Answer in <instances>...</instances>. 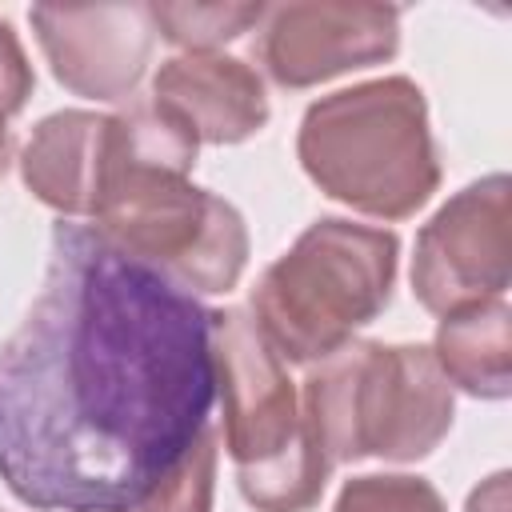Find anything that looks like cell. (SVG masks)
<instances>
[{
	"label": "cell",
	"mask_w": 512,
	"mask_h": 512,
	"mask_svg": "<svg viewBox=\"0 0 512 512\" xmlns=\"http://www.w3.org/2000/svg\"><path fill=\"white\" fill-rule=\"evenodd\" d=\"M28 24L56 84L108 104L136 92L160 40L148 4H36Z\"/></svg>",
	"instance_id": "9c48e42d"
},
{
	"label": "cell",
	"mask_w": 512,
	"mask_h": 512,
	"mask_svg": "<svg viewBox=\"0 0 512 512\" xmlns=\"http://www.w3.org/2000/svg\"><path fill=\"white\" fill-rule=\"evenodd\" d=\"M92 228L196 300L232 292L248 264L244 216L224 196L172 172L108 168Z\"/></svg>",
	"instance_id": "5b68a950"
},
{
	"label": "cell",
	"mask_w": 512,
	"mask_h": 512,
	"mask_svg": "<svg viewBox=\"0 0 512 512\" xmlns=\"http://www.w3.org/2000/svg\"><path fill=\"white\" fill-rule=\"evenodd\" d=\"M468 512H508V472H492L468 496Z\"/></svg>",
	"instance_id": "e0dca14e"
},
{
	"label": "cell",
	"mask_w": 512,
	"mask_h": 512,
	"mask_svg": "<svg viewBox=\"0 0 512 512\" xmlns=\"http://www.w3.org/2000/svg\"><path fill=\"white\" fill-rule=\"evenodd\" d=\"M396 264V232L324 216L260 272L248 312L284 364H316L388 308Z\"/></svg>",
	"instance_id": "3957f363"
},
{
	"label": "cell",
	"mask_w": 512,
	"mask_h": 512,
	"mask_svg": "<svg viewBox=\"0 0 512 512\" xmlns=\"http://www.w3.org/2000/svg\"><path fill=\"white\" fill-rule=\"evenodd\" d=\"M456 416L452 384L428 344L364 340L356 384V448L392 464H412L436 452Z\"/></svg>",
	"instance_id": "ba28073f"
},
{
	"label": "cell",
	"mask_w": 512,
	"mask_h": 512,
	"mask_svg": "<svg viewBox=\"0 0 512 512\" xmlns=\"http://www.w3.org/2000/svg\"><path fill=\"white\" fill-rule=\"evenodd\" d=\"M8 164H12V132H8V124L0 120V176L8 172Z\"/></svg>",
	"instance_id": "ac0fdd59"
},
{
	"label": "cell",
	"mask_w": 512,
	"mask_h": 512,
	"mask_svg": "<svg viewBox=\"0 0 512 512\" xmlns=\"http://www.w3.org/2000/svg\"><path fill=\"white\" fill-rule=\"evenodd\" d=\"M296 156L324 196L376 220H408L440 188L428 100L408 76H380L312 100Z\"/></svg>",
	"instance_id": "7a4b0ae2"
},
{
	"label": "cell",
	"mask_w": 512,
	"mask_h": 512,
	"mask_svg": "<svg viewBox=\"0 0 512 512\" xmlns=\"http://www.w3.org/2000/svg\"><path fill=\"white\" fill-rule=\"evenodd\" d=\"M508 176L492 172L464 184L416 236L412 296L432 316L496 300L512 276Z\"/></svg>",
	"instance_id": "8992f818"
},
{
	"label": "cell",
	"mask_w": 512,
	"mask_h": 512,
	"mask_svg": "<svg viewBox=\"0 0 512 512\" xmlns=\"http://www.w3.org/2000/svg\"><path fill=\"white\" fill-rule=\"evenodd\" d=\"M256 28V56L280 88H312L372 68L400 48V8L372 0H292L264 8Z\"/></svg>",
	"instance_id": "52a82bcc"
},
{
	"label": "cell",
	"mask_w": 512,
	"mask_h": 512,
	"mask_svg": "<svg viewBox=\"0 0 512 512\" xmlns=\"http://www.w3.org/2000/svg\"><path fill=\"white\" fill-rule=\"evenodd\" d=\"M432 356L444 380L476 400L512 392V308L504 296L440 316Z\"/></svg>",
	"instance_id": "7c38bea8"
},
{
	"label": "cell",
	"mask_w": 512,
	"mask_h": 512,
	"mask_svg": "<svg viewBox=\"0 0 512 512\" xmlns=\"http://www.w3.org/2000/svg\"><path fill=\"white\" fill-rule=\"evenodd\" d=\"M216 400L236 484L256 512H308L328 484L320 452L288 364L264 340L248 308L212 312Z\"/></svg>",
	"instance_id": "277c9868"
},
{
	"label": "cell",
	"mask_w": 512,
	"mask_h": 512,
	"mask_svg": "<svg viewBox=\"0 0 512 512\" xmlns=\"http://www.w3.org/2000/svg\"><path fill=\"white\" fill-rule=\"evenodd\" d=\"M108 132L112 120L84 108L44 116L20 148L24 188L60 216L92 220L108 180Z\"/></svg>",
	"instance_id": "8fae6325"
},
{
	"label": "cell",
	"mask_w": 512,
	"mask_h": 512,
	"mask_svg": "<svg viewBox=\"0 0 512 512\" xmlns=\"http://www.w3.org/2000/svg\"><path fill=\"white\" fill-rule=\"evenodd\" d=\"M32 88H36V76H32L28 52H24L20 36L12 32V24L0 20V120H4V124H8L16 112H24Z\"/></svg>",
	"instance_id": "2e32d148"
},
{
	"label": "cell",
	"mask_w": 512,
	"mask_h": 512,
	"mask_svg": "<svg viewBox=\"0 0 512 512\" xmlns=\"http://www.w3.org/2000/svg\"><path fill=\"white\" fill-rule=\"evenodd\" d=\"M216 464H220V432L208 424L184 448V456L152 484V492L136 504V512H212Z\"/></svg>",
	"instance_id": "5bb4252c"
},
{
	"label": "cell",
	"mask_w": 512,
	"mask_h": 512,
	"mask_svg": "<svg viewBox=\"0 0 512 512\" xmlns=\"http://www.w3.org/2000/svg\"><path fill=\"white\" fill-rule=\"evenodd\" d=\"M152 96L180 112L200 144H240L268 124L260 72L224 52L168 56L152 76Z\"/></svg>",
	"instance_id": "30bf717a"
},
{
	"label": "cell",
	"mask_w": 512,
	"mask_h": 512,
	"mask_svg": "<svg viewBox=\"0 0 512 512\" xmlns=\"http://www.w3.org/2000/svg\"><path fill=\"white\" fill-rule=\"evenodd\" d=\"M212 404V308L60 220L40 296L0 344L8 492L40 512H136Z\"/></svg>",
	"instance_id": "6da1fadb"
},
{
	"label": "cell",
	"mask_w": 512,
	"mask_h": 512,
	"mask_svg": "<svg viewBox=\"0 0 512 512\" xmlns=\"http://www.w3.org/2000/svg\"><path fill=\"white\" fill-rule=\"evenodd\" d=\"M156 36L180 52H220L228 40L252 32L264 16V4L252 0H184V4H148Z\"/></svg>",
	"instance_id": "4fadbf2b"
},
{
	"label": "cell",
	"mask_w": 512,
	"mask_h": 512,
	"mask_svg": "<svg viewBox=\"0 0 512 512\" xmlns=\"http://www.w3.org/2000/svg\"><path fill=\"white\" fill-rule=\"evenodd\" d=\"M332 512H448V508L424 476L368 472V476H352L340 488Z\"/></svg>",
	"instance_id": "9a60e30c"
}]
</instances>
